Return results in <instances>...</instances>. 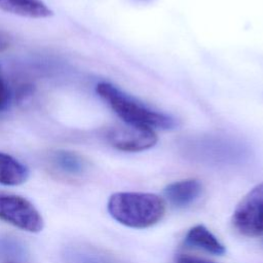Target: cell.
<instances>
[{
	"label": "cell",
	"mask_w": 263,
	"mask_h": 263,
	"mask_svg": "<svg viewBox=\"0 0 263 263\" xmlns=\"http://www.w3.org/2000/svg\"><path fill=\"white\" fill-rule=\"evenodd\" d=\"M107 209L120 224L139 229L153 226L165 214L164 200L147 192H116L109 197Z\"/></svg>",
	"instance_id": "1"
},
{
	"label": "cell",
	"mask_w": 263,
	"mask_h": 263,
	"mask_svg": "<svg viewBox=\"0 0 263 263\" xmlns=\"http://www.w3.org/2000/svg\"><path fill=\"white\" fill-rule=\"evenodd\" d=\"M96 90L125 123L152 129H171L177 125L171 115L148 108L109 82L98 83Z\"/></svg>",
	"instance_id": "2"
},
{
	"label": "cell",
	"mask_w": 263,
	"mask_h": 263,
	"mask_svg": "<svg viewBox=\"0 0 263 263\" xmlns=\"http://www.w3.org/2000/svg\"><path fill=\"white\" fill-rule=\"evenodd\" d=\"M185 151L200 161L214 163L235 162L245 156L246 149L241 143L219 135L199 136L188 139Z\"/></svg>",
	"instance_id": "3"
},
{
	"label": "cell",
	"mask_w": 263,
	"mask_h": 263,
	"mask_svg": "<svg viewBox=\"0 0 263 263\" xmlns=\"http://www.w3.org/2000/svg\"><path fill=\"white\" fill-rule=\"evenodd\" d=\"M0 220L28 232H40L43 218L27 198L0 191Z\"/></svg>",
	"instance_id": "4"
},
{
	"label": "cell",
	"mask_w": 263,
	"mask_h": 263,
	"mask_svg": "<svg viewBox=\"0 0 263 263\" xmlns=\"http://www.w3.org/2000/svg\"><path fill=\"white\" fill-rule=\"evenodd\" d=\"M232 225L241 235L258 237L263 235V183L251 189L236 205Z\"/></svg>",
	"instance_id": "5"
},
{
	"label": "cell",
	"mask_w": 263,
	"mask_h": 263,
	"mask_svg": "<svg viewBox=\"0 0 263 263\" xmlns=\"http://www.w3.org/2000/svg\"><path fill=\"white\" fill-rule=\"evenodd\" d=\"M104 137L110 146L125 152H139L152 148L157 136L152 128L123 123L107 128Z\"/></svg>",
	"instance_id": "6"
},
{
	"label": "cell",
	"mask_w": 263,
	"mask_h": 263,
	"mask_svg": "<svg viewBox=\"0 0 263 263\" xmlns=\"http://www.w3.org/2000/svg\"><path fill=\"white\" fill-rule=\"evenodd\" d=\"M201 183L196 179H185L168 184L164 196L176 208H185L194 202L201 194Z\"/></svg>",
	"instance_id": "7"
},
{
	"label": "cell",
	"mask_w": 263,
	"mask_h": 263,
	"mask_svg": "<svg viewBox=\"0 0 263 263\" xmlns=\"http://www.w3.org/2000/svg\"><path fill=\"white\" fill-rule=\"evenodd\" d=\"M0 9L30 18H45L53 14L42 0H0Z\"/></svg>",
	"instance_id": "8"
},
{
	"label": "cell",
	"mask_w": 263,
	"mask_h": 263,
	"mask_svg": "<svg viewBox=\"0 0 263 263\" xmlns=\"http://www.w3.org/2000/svg\"><path fill=\"white\" fill-rule=\"evenodd\" d=\"M184 241L188 247L203 250L214 255H223L225 253L224 246L202 224H197L191 227L188 230Z\"/></svg>",
	"instance_id": "9"
},
{
	"label": "cell",
	"mask_w": 263,
	"mask_h": 263,
	"mask_svg": "<svg viewBox=\"0 0 263 263\" xmlns=\"http://www.w3.org/2000/svg\"><path fill=\"white\" fill-rule=\"evenodd\" d=\"M62 258L65 263H118L92 247L77 243L66 246L62 251Z\"/></svg>",
	"instance_id": "10"
},
{
	"label": "cell",
	"mask_w": 263,
	"mask_h": 263,
	"mask_svg": "<svg viewBox=\"0 0 263 263\" xmlns=\"http://www.w3.org/2000/svg\"><path fill=\"white\" fill-rule=\"evenodd\" d=\"M49 160L54 170L71 177L81 176L87 167V163L81 155L69 150L53 151L50 154Z\"/></svg>",
	"instance_id": "11"
},
{
	"label": "cell",
	"mask_w": 263,
	"mask_h": 263,
	"mask_svg": "<svg viewBox=\"0 0 263 263\" xmlns=\"http://www.w3.org/2000/svg\"><path fill=\"white\" fill-rule=\"evenodd\" d=\"M28 167L13 156L0 152V184L17 186L29 178Z\"/></svg>",
	"instance_id": "12"
},
{
	"label": "cell",
	"mask_w": 263,
	"mask_h": 263,
	"mask_svg": "<svg viewBox=\"0 0 263 263\" xmlns=\"http://www.w3.org/2000/svg\"><path fill=\"white\" fill-rule=\"evenodd\" d=\"M27 255V250L20 240L9 236H0V263H24Z\"/></svg>",
	"instance_id": "13"
},
{
	"label": "cell",
	"mask_w": 263,
	"mask_h": 263,
	"mask_svg": "<svg viewBox=\"0 0 263 263\" xmlns=\"http://www.w3.org/2000/svg\"><path fill=\"white\" fill-rule=\"evenodd\" d=\"M9 102V90L5 82L0 78V111L4 110Z\"/></svg>",
	"instance_id": "14"
},
{
	"label": "cell",
	"mask_w": 263,
	"mask_h": 263,
	"mask_svg": "<svg viewBox=\"0 0 263 263\" xmlns=\"http://www.w3.org/2000/svg\"><path fill=\"white\" fill-rule=\"evenodd\" d=\"M176 262L177 263H216L210 260H205L202 258H198V257H194V256H190V255H185V254H181L179 256H177L176 258Z\"/></svg>",
	"instance_id": "15"
},
{
	"label": "cell",
	"mask_w": 263,
	"mask_h": 263,
	"mask_svg": "<svg viewBox=\"0 0 263 263\" xmlns=\"http://www.w3.org/2000/svg\"><path fill=\"white\" fill-rule=\"evenodd\" d=\"M9 43L10 41L8 36L4 32L0 31V51L6 49L9 46Z\"/></svg>",
	"instance_id": "16"
},
{
	"label": "cell",
	"mask_w": 263,
	"mask_h": 263,
	"mask_svg": "<svg viewBox=\"0 0 263 263\" xmlns=\"http://www.w3.org/2000/svg\"><path fill=\"white\" fill-rule=\"evenodd\" d=\"M141 1H149V0H141Z\"/></svg>",
	"instance_id": "17"
},
{
	"label": "cell",
	"mask_w": 263,
	"mask_h": 263,
	"mask_svg": "<svg viewBox=\"0 0 263 263\" xmlns=\"http://www.w3.org/2000/svg\"><path fill=\"white\" fill-rule=\"evenodd\" d=\"M10 263H17V262H10Z\"/></svg>",
	"instance_id": "18"
}]
</instances>
